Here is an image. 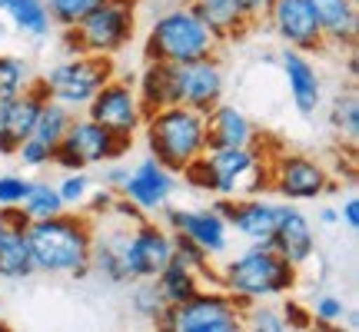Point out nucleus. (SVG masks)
<instances>
[{
    "mask_svg": "<svg viewBox=\"0 0 359 332\" xmlns=\"http://www.w3.org/2000/svg\"><path fill=\"white\" fill-rule=\"evenodd\" d=\"M93 226L87 216L57 213V216L30 219L27 223V243L34 272L43 276H74L83 279L90 272V249H93Z\"/></svg>",
    "mask_w": 359,
    "mask_h": 332,
    "instance_id": "f257e3e1",
    "label": "nucleus"
},
{
    "mask_svg": "<svg viewBox=\"0 0 359 332\" xmlns=\"http://www.w3.org/2000/svg\"><path fill=\"white\" fill-rule=\"evenodd\" d=\"M333 127L339 130L349 143L359 140V103H356V93H346V97H339V100H336Z\"/></svg>",
    "mask_w": 359,
    "mask_h": 332,
    "instance_id": "473e14b6",
    "label": "nucleus"
},
{
    "mask_svg": "<svg viewBox=\"0 0 359 332\" xmlns=\"http://www.w3.org/2000/svg\"><path fill=\"white\" fill-rule=\"evenodd\" d=\"M133 7H137V0H100L83 20H77L74 27H64L67 50L100 53V57L120 53L137 34V11Z\"/></svg>",
    "mask_w": 359,
    "mask_h": 332,
    "instance_id": "39448f33",
    "label": "nucleus"
},
{
    "mask_svg": "<svg viewBox=\"0 0 359 332\" xmlns=\"http://www.w3.org/2000/svg\"><path fill=\"white\" fill-rule=\"evenodd\" d=\"M167 226L173 233H183L210 256H223L230 246V226L213 206L210 209H167Z\"/></svg>",
    "mask_w": 359,
    "mask_h": 332,
    "instance_id": "a211bd4d",
    "label": "nucleus"
},
{
    "mask_svg": "<svg viewBox=\"0 0 359 332\" xmlns=\"http://www.w3.org/2000/svg\"><path fill=\"white\" fill-rule=\"evenodd\" d=\"M87 116L97 120L100 127H107L110 133H116V137H127V140H133L143 127V110L140 100H137V90H133L130 80L120 77H110L90 97Z\"/></svg>",
    "mask_w": 359,
    "mask_h": 332,
    "instance_id": "9b49d317",
    "label": "nucleus"
},
{
    "mask_svg": "<svg viewBox=\"0 0 359 332\" xmlns=\"http://www.w3.org/2000/svg\"><path fill=\"white\" fill-rule=\"evenodd\" d=\"M160 326L177 332H236L243 329V306L230 293L196 289L190 299L167 306Z\"/></svg>",
    "mask_w": 359,
    "mask_h": 332,
    "instance_id": "1a4fd4ad",
    "label": "nucleus"
},
{
    "mask_svg": "<svg viewBox=\"0 0 359 332\" xmlns=\"http://www.w3.org/2000/svg\"><path fill=\"white\" fill-rule=\"evenodd\" d=\"M173 256V236L150 219L133 223L123 233V266L130 279H156Z\"/></svg>",
    "mask_w": 359,
    "mask_h": 332,
    "instance_id": "f8f14e48",
    "label": "nucleus"
},
{
    "mask_svg": "<svg viewBox=\"0 0 359 332\" xmlns=\"http://www.w3.org/2000/svg\"><path fill=\"white\" fill-rule=\"evenodd\" d=\"M177 190V173H170L163 163H156L154 156H147L140 163L127 170V177L120 183V196L133 203L140 213H156L170 203V196Z\"/></svg>",
    "mask_w": 359,
    "mask_h": 332,
    "instance_id": "dca6fc26",
    "label": "nucleus"
},
{
    "mask_svg": "<svg viewBox=\"0 0 359 332\" xmlns=\"http://www.w3.org/2000/svg\"><path fill=\"white\" fill-rule=\"evenodd\" d=\"M320 223L323 226H339V209H330V206L320 209Z\"/></svg>",
    "mask_w": 359,
    "mask_h": 332,
    "instance_id": "c03bdc74",
    "label": "nucleus"
},
{
    "mask_svg": "<svg viewBox=\"0 0 359 332\" xmlns=\"http://www.w3.org/2000/svg\"><path fill=\"white\" fill-rule=\"evenodd\" d=\"M30 87V70L17 57H0V103Z\"/></svg>",
    "mask_w": 359,
    "mask_h": 332,
    "instance_id": "2f4dec72",
    "label": "nucleus"
},
{
    "mask_svg": "<svg viewBox=\"0 0 359 332\" xmlns=\"http://www.w3.org/2000/svg\"><path fill=\"white\" fill-rule=\"evenodd\" d=\"M123 177H127V170H123V166H110V170H107V177H103V186H110V190H120Z\"/></svg>",
    "mask_w": 359,
    "mask_h": 332,
    "instance_id": "37998d69",
    "label": "nucleus"
},
{
    "mask_svg": "<svg viewBox=\"0 0 359 332\" xmlns=\"http://www.w3.org/2000/svg\"><path fill=\"white\" fill-rule=\"evenodd\" d=\"M43 100H47V90L40 87L37 80L24 93H17V97L0 103V153L4 156H13L17 146L34 133V123H37Z\"/></svg>",
    "mask_w": 359,
    "mask_h": 332,
    "instance_id": "f3484780",
    "label": "nucleus"
},
{
    "mask_svg": "<svg viewBox=\"0 0 359 332\" xmlns=\"http://www.w3.org/2000/svg\"><path fill=\"white\" fill-rule=\"evenodd\" d=\"M173 263H180V266H187L190 272H196L200 279L203 276H217V269H213V256L210 253H203L200 246L193 243V240H187L183 233H173V256H170Z\"/></svg>",
    "mask_w": 359,
    "mask_h": 332,
    "instance_id": "c756f323",
    "label": "nucleus"
},
{
    "mask_svg": "<svg viewBox=\"0 0 359 332\" xmlns=\"http://www.w3.org/2000/svg\"><path fill=\"white\" fill-rule=\"evenodd\" d=\"M0 306H4V299H0Z\"/></svg>",
    "mask_w": 359,
    "mask_h": 332,
    "instance_id": "a18cd8bd",
    "label": "nucleus"
},
{
    "mask_svg": "<svg viewBox=\"0 0 359 332\" xmlns=\"http://www.w3.org/2000/svg\"><path fill=\"white\" fill-rule=\"evenodd\" d=\"M203 120L206 113L183 106V103H170L160 106L154 113L143 116V140L147 150L156 163H163L170 173H183L196 156L206 153L203 146Z\"/></svg>",
    "mask_w": 359,
    "mask_h": 332,
    "instance_id": "7ed1b4c3",
    "label": "nucleus"
},
{
    "mask_svg": "<svg viewBox=\"0 0 359 332\" xmlns=\"http://www.w3.org/2000/svg\"><path fill=\"white\" fill-rule=\"evenodd\" d=\"M156 289H160V293H163V299H167L170 306H173V303L190 299V296L200 289V276H196V272H190L187 266H180V263H173V259H170L167 266H163V272L156 276Z\"/></svg>",
    "mask_w": 359,
    "mask_h": 332,
    "instance_id": "cd10ccee",
    "label": "nucleus"
},
{
    "mask_svg": "<svg viewBox=\"0 0 359 332\" xmlns=\"http://www.w3.org/2000/svg\"><path fill=\"white\" fill-rule=\"evenodd\" d=\"M170 67H173V100L177 103L206 113L223 100V67H219L217 53Z\"/></svg>",
    "mask_w": 359,
    "mask_h": 332,
    "instance_id": "ddd939ff",
    "label": "nucleus"
},
{
    "mask_svg": "<svg viewBox=\"0 0 359 332\" xmlns=\"http://www.w3.org/2000/svg\"><path fill=\"white\" fill-rule=\"evenodd\" d=\"M269 246H273L283 259H290L296 269L306 266L309 259L316 256V236H313V223L306 219V213H299L293 203L283 200L280 223H276V233H273Z\"/></svg>",
    "mask_w": 359,
    "mask_h": 332,
    "instance_id": "6ab92c4d",
    "label": "nucleus"
},
{
    "mask_svg": "<svg viewBox=\"0 0 359 332\" xmlns=\"http://www.w3.org/2000/svg\"><path fill=\"white\" fill-rule=\"evenodd\" d=\"M233 4H236V7H240L253 24H259V20L266 17V11H269V4H273V0H233Z\"/></svg>",
    "mask_w": 359,
    "mask_h": 332,
    "instance_id": "a19ab883",
    "label": "nucleus"
},
{
    "mask_svg": "<svg viewBox=\"0 0 359 332\" xmlns=\"http://www.w3.org/2000/svg\"><path fill=\"white\" fill-rule=\"evenodd\" d=\"M339 223H346V230L353 233L359 230V196H353V193L346 196V203L339 209Z\"/></svg>",
    "mask_w": 359,
    "mask_h": 332,
    "instance_id": "79ce46f5",
    "label": "nucleus"
},
{
    "mask_svg": "<svg viewBox=\"0 0 359 332\" xmlns=\"http://www.w3.org/2000/svg\"><path fill=\"white\" fill-rule=\"evenodd\" d=\"M283 64V77H286V87H290V100H293L296 113L299 116H316L323 103V80L316 74V67L309 64L306 53L286 47L280 53Z\"/></svg>",
    "mask_w": 359,
    "mask_h": 332,
    "instance_id": "aec40b11",
    "label": "nucleus"
},
{
    "mask_svg": "<svg viewBox=\"0 0 359 332\" xmlns=\"http://www.w3.org/2000/svg\"><path fill=\"white\" fill-rule=\"evenodd\" d=\"M217 50L219 40L206 30V24L196 17L190 4L156 17V24L143 40V57L156 64H187V60L213 57Z\"/></svg>",
    "mask_w": 359,
    "mask_h": 332,
    "instance_id": "20e7f679",
    "label": "nucleus"
},
{
    "mask_svg": "<svg viewBox=\"0 0 359 332\" xmlns=\"http://www.w3.org/2000/svg\"><path fill=\"white\" fill-rule=\"evenodd\" d=\"M70 120H74V113L67 110L64 103H57V100H50V97H47V100H43V106H40L37 123H34V133H30V137L43 140L47 146H57V143L64 140Z\"/></svg>",
    "mask_w": 359,
    "mask_h": 332,
    "instance_id": "bb28decb",
    "label": "nucleus"
},
{
    "mask_svg": "<svg viewBox=\"0 0 359 332\" xmlns=\"http://www.w3.org/2000/svg\"><path fill=\"white\" fill-rule=\"evenodd\" d=\"M0 11L11 17V24L24 34V37H47L50 34V11H47V0H0Z\"/></svg>",
    "mask_w": 359,
    "mask_h": 332,
    "instance_id": "a878e982",
    "label": "nucleus"
},
{
    "mask_svg": "<svg viewBox=\"0 0 359 332\" xmlns=\"http://www.w3.org/2000/svg\"><path fill=\"white\" fill-rule=\"evenodd\" d=\"M309 7L320 20L326 43H336V47H353L356 43V0H309Z\"/></svg>",
    "mask_w": 359,
    "mask_h": 332,
    "instance_id": "5701e85b",
    "label": "nucleus"
},
{
    "mask_svg": "<svg viewBox=\"0 0 359 332\" xmlns=\"http://www.w3.org/2000/svg\"><path fill=\"white\" fill-rule=\"evenodd\" d=\"M27 276H34L27 230L4 223V230H0V279L17 282V279H27Z\"/></svg>",
    "mask_w": 359,
    "mask_h": 332,
    "instance_id": "b1692460",
    "label": "nucleus"
},
{
    "mask_svg": "<svg viewBox=\"0 0 359 332\" xmlns=\"http://www.w3.org/2000/svg\"><path fill=\"white\" fill-rule=\"evenodd\" d=\"M190 4H193V0H190Z\"/></svg>",
    "mask_w": 359,
    "mask_h": 332,
    "instance_id": "de8ad7c7",
    "label": "nucleus"
},
{
    "mask_svg": "<svg viewBox=\"0 0 359 332\" xmlns=\"http://www.w3.org/2000/svg\"><path fill=\"white\" fill-rule=\"evenodd\" d=\"M257 137V127L240 106L219 100L213 110H206L203 120V146L210 150H230V146H250Z\"/></svg>",
    "mask_w": 359,
    "mask_h": 332,
    "instance_id": "412c9836",
    "label": "nucleus"
},
{
    "mask_svg": "<svg viewBox=\"0 0 359 332\" xmlns=\"http://www.w3.org/2000/svg\"><path fill=\"white\" fill-rule=\"evenodd\" d=\"M57 193H60L64 206H83L90 200V177L83 170H70V173L57 183Z\"/></svg>",
    "mask_w": 359,
    "mask_h": 332,
    "instance_id": "f704fd0d",
    "label": "nucleus"
},
{
    "mask_svg": "<svg viewBox=\"0 0 359 332\" xmlns=\"http://www.w3.org/2000/svg\"><path fill=\"white\" fill-rule=\"evenodd\" d=\"M27 190H30V179L27 177L4 173V177H0V209H4V206H20V200L27 196Z\"/></svg>",
    "mask_w": 359,
    "mask_h": 332,
    "instance_id": "4c0bfd02",
    "label": "nucleus"
},
{
    "mask_svg": "<svg viewBox=\"0 0 359 332\" xmlns=\"http://www.w3.org/2000/svg\"><path fill=\"white\" fill-rule=\"evenodd\" d=\"M0 329H4V326H0Z\"/></svg>",
    "mask_w": 359,
    "mask_h": 332,
    "instance_id": "49530a36",
    "label": "nucleus"
},
{
    "mask_svg": "<svg viewBox=\"0 0 359 332\" xmlns=\"http://www.w3.org/2000/svg\"><path fill=\"white\" fill-rule=\"evenodd\" d=\"M167 306L170 303L163 299V293L156 289V279H137V289H133V312H137V316H143L147 322H156V326H160Z\"/></svg>",
    "mask_w": 359,
    "mask_h": 332,
    "instance_id": "7c9ffc66",
    "label": "nucleus"
},
{
    "mask_svg": "<svg viewBox=\"0 0 359 332\" xmlns=\"http://www.w3.org/2000/svg\"><path fill=\"white\" fill-rule=\"evenodd\" d=\"M296 276L299 269L290 259H283L269 243H253L246 253L233 256L223 272H217V282L240 306H250L259 299L286 296L296 286Z\"/></svg>",
    "mask_w": 359,
    "mask_h": 332,
    "instance_id": "f03ea898",
    "label": "nucleus"
},
{
    "mask_svg": "<svg viewBox=\"0 0 359 332\" xmlns=\"http://www.w3.org/2000/svg\"><path fill=\"white\" fill-rule=\"evenodd\" d=\"M20 209L27 213V219H43V216L64 213L67 206H64V200H60L57 186H50L47 179H30V190H27V196L20 200Z\"/></svg>",
    "mask_w": 359,
    "mask_h": 332,
    "instance_id": "c85d7f7f",
    "label": "nucleus"
},
{
    "mask_svg": "<svg viewBox=\"0 0 359 332\" xmlns=\"http://www.w3.org/2000/svg\"><path fill=\"white\" fill-rule=\"evenodd\" d=\"M100 0H47L50 20L57 27H74L77 20H83Z\"/></svg>",
    "mask_w": 359,
    "mask_h": 332,
    "instance_id": "72a5a7b5",
    "label": "nucleus"
},
{
    "mask_svg": "<svg viewBox=\"0 0 359 332\" xmlns=\"http://www.w3.org/2000/svg\"><path fill=\"white\" fill-rule=\"evenodd\" d=\"M266 17L286 47H293L299 53H313L326 47V37H323L320 20L309 7V0H273Z\"/></svg>",
    "mask_w": 359,
    "mask_h": 332,
    "instance_id": "2eb2a0df",
    "label": "nucleus"
},
{
    "mask_svg": "<svg viewBox=\"0 0 359 332\" xmlns=\"http://www.w3.org/2000/svg\"><path fill=\"white\" fill-rule=\"evenodd\" d=\"M280 206L273 200H263V196H240V200H226V196H217V209L219 216L226 219V226L236 230L243 240L250 243H269L273 233H276V223H280Z\"/></svg>",
    "mask_w": 359,
    "mask_h": 332,
    "instance_id": "4468645a",
    "label": "nucleus"
},
{
    "mask_svg": "<svg viewBox=\"0 0 359 332\" xmlns=\"http://www.w3.org/2000/svg\"><path fill=\"white\" fill-rule=\"evenodd\" d=\"M280 312H283V319H286V329H306L309 322H313V312L303 303H293V299H286Z\"/></svg>",
    "mask_w": 359,
    "mask_h": 332,
    "instance_id": "ea45409f",
    "label": "nucleus"
},
{
    "mask_svg": "<svg viewBox=\"0 0 359 332\" xmlns=\"http://www.w3.org/2000/svg\"><path fill=\"white\" fill-rule=\"evenodd\" d=\"M17 160L24 166H30V170H40V166H50L53 163V146H47L43 140H37V137H27L20 146H17Z\"/></svg>",
    "mask_w": 359,
    "mask_h": 332,
    "instance_id": "e433bc0d",
    "label": "nucleus"
},
{
    "mask_svg": "<svg viewBox=\"0 0 359 332\" xmlns=\"http://www.w3.org/2000/svg\"><path fill=\"white\" fill-rule=\"evenodd\" d=\"M243 326L266 329V332H286V319H283V312L280 309H269L266 303H263V306H257V303L243 306Z\"/></svg>",
    "mask_w": 359,
    "mask_h": 332,
    "instance_id": "c9c22d12",
    "label": "nucleus"
},
{
    "mask_svg": "<svg viewBox=\"0 0 359 332\" xmlns=\"http://www.w3.org/2000/svg\"><path fill=\"white\" fill-rule=\"evenodd\" d=\"M133 143L127 137H116L107 127H100L90 116H74L67 127L64 140L53 146V166L60 170H87V166H103L114 163L127 153Z\"/></svg>",
    "mask_w": 359,
    "mask_h": 332,
    "instance_id": "6e6552de",
    "label": "nucleus"
},
{
    "mask_svg": "<svg viewBox=\"0 0 359 332\" xmlns=\"http://www.w3.org/2000/svg\"><path fill=\"white\" fill-rule=\"evenodd\" d=\"M309 312H313V319L333 326V322H343V316H346V303H343L339 296H320V299L309 306Z\"/></svg>",
    "mask_w": 359,
    "mask_h": 332,
    "instance_id": "58836bf2",
    "label": "nucleus"
},
{
    "mask_svg": "<svg viewBox=\"0 0 359 332\" xmlns=\"http://www.w3.org/2000/svg\"><path fill=\"white\" fill-rule=\"evenodd\" d=\"M196 17L206 24V30L219 40V43H226V40H240L246 37L250 30H253V20L246 17L233 0H193L190 4Z\"/></svg>",
    "mask_w": 359,
    "mask_h": 332,
    "instance_id": "4be33fe9",
    "label": "nucleus"
},
{
    "mask_svg": "<svg viewBox=\"0 0 359 332\" xmlns=\"http://www.w3.org/2000/svg\"><path fill=\"white\" fill-rule=\"evenodd\" d=\"M210 193L240 200V196H257L269 190V160H263L257 146H230V150H210L203 153Z\"/></svg>",
    "mask_w": 359,
    "mask_h": 332,
    "instance_id": "423d86ee",
    "label": "nucleus"
},
{
    "mask_svg": "<svg viewBox=\"0 0 359 332\" xmlns=\"http://www.w3.org/2000/svg\"><path fill=\"white\" fill-rule=\"evenodd\" d=\"M110 77H116L114 57H100V53H70L67 60L53 64L43 77L40 87L47 90V97L57 103H64L67 110L87 106L90 97L107 83Z\"/></svg>",
    "mask_w": 359,
    "mask_h": 332,
    "instance_id": "0eeeda50",
    "label": "nucleus"
},
{
    "mask_svg": "<svg viewBox=\"0 0 359 332\" xmlns=\"http://www.w3.org/2000/svg\"><path fill=\"white\" fill-rule=\"evenodd\" d=\"M330 186V170L306 153H280L276 160H269V190L286 203L316 200Z\"/></svg>",
    "mask_w": 359,
    "mask_h": 332,
    "instance_id": "9d476101",
    "label": "nucleus"
},
{
    "mask_svg": "<svg viewBox=\"0 0 359 332\" xmlns=\"http://www.w3.org/2000/svg\"><path fill=\"white\" fill-rule=\"evenodd\" d=\"M137 90V100H140L143 116L160 110V106H170L173 100V67L170 64H156V60H147L140 80L133 83Z\"/></svg>",
    "mask_w": 359,
    "mask_h": 332,
    "instance_id": "393cba45",
    "label": "nucleus"
}]
</instances>
